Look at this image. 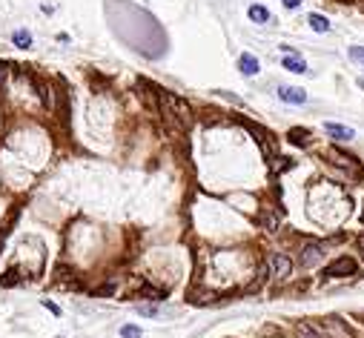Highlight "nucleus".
<instances>
[{
  "instance_id": "obj_10",
  "label": "nucleus",
  "mask_w": 364,
  "mask_h": 338,
  "mask_svg": "<svg viewBox=\"0 0 364 338\" xmlns=\"http://www.w3.org/2000/svg\"><path fill=\"white\" fill-rule=\"evenodd\" d=\"M247 15H249V20H252V23H270V20H273L270 9H267V6H261V3H252Z\"/></svg>"
},
{
  "instance_id": "obj_11",
  "label": "nucleus",
  "mask_w": 364,
  "mask_h": 338,
  "mask_svg": "<svg viewBox=\"0 0 364 338\" xmlns=\"http://www.w3.org/2000/svg\"><path fill=\"white\" fill-rule=\"evenodd\" d=\"M284 69L295 72V75H304V72H307V63H304V58H298L295 52H290L284 58Z\"/></svg>"
},
{
  "instance_id": "obj_2",
  "label": "nucleus",
  "mask_w": 364,
  "mask_h": 338,
  "mask_svg": "<svg viewBox=\"0 0 364 338\" xmlns=\"http://www.w3.org/2000/svg\"><path fill=\"white\" fill-rule=\"evenodd\" d=\"M355 272H358V261L350 258V255H341V258H336L324 269V278H350Z\"/></svg>"
},
{
  "instance_id": "obj_1",
  "label": "nucleus",
  "mask_w": 364,
  "mask_h": 338,
  "mask_svg": "<svg viewBox=\"0 0 364 338\" xmlns=\"http://www.w3.org/2000/svg\"><path fill=\"white\" fill-rule=\"evenodd\" d=\"M267 267H270V275L276 278V281H290L293 278V258L284 255V252H273L270 258H267Z\"/></svg>"
},
{
  "instance_id": "obj_23",
  "label": "nucleus",
  "mask_w": 364,
  "mask_h": 338,
  "mask_svg": "<svg viewBox=\"0 0 364 338\" xmlns=\"http://www.w3.org/2000/svg\"><path fill=\"white\" fill-rule=\"evenodd\" d=\"M358 249H361V258H364V235L358 238Z\"/></svg>"
},
{
  "instance_id": "obj_9",
  "label": "nucleus",
  "mask_w": 364,
  "mask_h": 338,
  "mask_svg": "<svg viewBox=\"0 0 364 338\" xmlns=\"http://www.w3.org/2000/svg\"><path fill=\"white\" fill-rule=\"evenodd\" d=\"M238 69H241V75H247V78H252V75H258V58L255 54H249V52H244L238 58Z\"/></svg>"
},
{
  "instance_id": "obj_6",
  "label": "nucleus",
  "mask_w": 364,
  "mask_h": 338,
  "mask_svg": "<svg viewBox=\"0 0 364 338\" xmlns=\"http://www.w3.org/2000/svg\"><path fill=\"white\" fill-rule=\"evenodd\" d=\"M293 332H295V338H327L324 335V329L316 327L313 321H295Z\"/></svg>"
},
{
  "instance_id": "obj_17",
  "label": "nucleus",
  "mask_w": 364,
  "mask_h": 338,
  "mask_svg": "<svg viewBox=\"0 0 364 338\" xmlns=\"http://www.w3.org/2000/svg\"><path fill=\"white\" fill-rule=\"evenodd\" d=\"M290 141L298 146H310V132L307 129H290Z\"/></svg>"
},
{
  "instance_id": "obj_13",
  "label": "nucleus",
  "mask_w": 364,
  "mask_h": 338,
  "mask_svg": "<svg viewBox=\"0 0 364 338\" xmlns=\"http://www.w3.org/2000/svg\"><path fill=\"white\" fill-rule=\"evenodd\" d=\"M307 23H310L316 32H321V35H324V32H330V20L324 18V15H319V12H313L310 18H307Z\"/></svg>"
},
{
  "instance_id": "obj_12",
  "label": "nucleus",
  "mask_w": 364,
  "mask_h": 338,
  "mask_svg": "<svg viewBox=\"0 0 364 338\" xmlns=\"http://www.w3.org/2000/svg\"><path fill=\"white\" fill-rule=\"evenodd\" d=\"M330 158L336 160L338 166H350V169H355V166H358V160H355L353 155H347V152L336 149V146H333V149H330Z\"/></svg>"
},
{
  "instance_id": "obj_21",
  "label": "nucleus",
  "mask_w": 364,
  "mask_h": 338,
  "mask_svg": "<svg viewBox=\"0 0 364 338\" xmlns=\"http://www.w3.org/2000/svg\"><path fill=\"white\" fill-rule=\"evenodd\" d=\"M281 3H284L287 9H298L301 6V0H281Z\"/></svg>"
},
{
  "instance_id": "obj_19",
  "label": "nucleus",
  "mask_w": 364,
  "mask_h": 338,
  "mask_svg": "<svg viewBox=\"0 0 364 338\" xmlns=\"http://www.w3.org/2000/svg\"><path fill=\"white\" fill-rule=\"evenodd\" d=\"M121 335H124V338H141V327L126 324V327H121Z\"/></svg>"
},
{
  "instance_id": "obj_8",
  "label": "nucleus",
  "mask_w": 364,
  "mask_h": 338,
  "mask_svg": "<svg viewBox=\"0 0 364 338\" xmlns=\"http://www.w3.org/2000/svg\"><path fill=\"white\" fill-rule=\"evenodd\" d=\"M324 132H327L333 141H353V138H355V132L350 129V126L333 124V121H327V124H324Z\"/></svg>"
},
{
  "instance_id": "obj_15",
  "label": "nucleus",
  "mask_w": 364,
  "mask_h": 338,
  "mask_svg": "<svg viewBox=\"0 0 364 338\" xmlns=\"http://www.w3.org/2000/svg\"><path fill=\"white\" fill-rule=\"evenodd\" d=\"M215 298H218V295L210 293V290H201V293H198V290H192V293H189V301H192V304H213Z\"/></svg>"
},
{
  "instance_id": "obj_22",
  "label": "nucleus",
  "mask_w": 364,
  "mask_h": 338,
  "mask_svg": "<svg viewBox=\"0 0 364 338\" xmlns=\"http://www.w3.org/2000/svg\"><path fill=\"white\" fill-rule=\"evenodd\" d=\"M43 307H46V310H52V312H55V315H61V310H58V307H55V304H52V301H43Z\"/></svg>"
},
{
  "instance_id": "obj_20",
  "label": "nucleus",
  "mask_w": 364,
  "mask_h": 338,
  "mask_svg": "<svg viewBox=\"0 0 364 338\" xmlns=\"http://www.w3.org/2000/svg\"><path fill=\"white\" fill-rule=\"evenodd\" d=\"M350 58L358 63H364V46H350Z\"/></svg>"
},
{
  "instance_id": "obj_5",
  "label": "nucleus",
  "mask_w": 364,
  "mask_h": 338,
  "mask_svg": "<svg viewBox=\"0 0 364 338\" xmlns=\"http://www.w3.org/2000/svg\"><path fill=\"white\" fill-rule=\"evenodd\" d=\"M278 98L284 100V103L301 106V103H307V92L298 89V86H278Z\"/></svg>"
},
{
  "instance_id": "obj_14",
  "label": "nucleus",
  "mask_w": 364,
  "mask_h": 338,
  "mask_svg": "<svg viewBox=\"0 0 364 338\" xmlns=\"http://www.w3.org/2000/svg\"><path fill=\"white\" fill-rule=\"evenodd\" d=\"M270 166H273V172L278 175V172H287V169H293V166H295V160H293V158H284V155H276Z\"/></svg>"
},
{
  "instance_id": "obj_16",
  "label": "nucleus",
  "mask_w": 364,
  "mask_h": 338,
  "mask_svg": "<svg viewBox=\"0 0 364 338\" xmlns=\"http://www.w3.org/2000/svg\"><path fill=\"white\" fill-rule=\"evenodd\" d=\"M12 43L18 46V49H29V46H32V35H29L26 29H18V32L12 35Z\"/></svg>"
},
{
  "instance_id": "obj_18",
  "label": "nucleus",
  "mask_w": 364,
  "mask_h": 338,
  "mask_svg": "<svg viewBox=\"0 0 364 338\" xmlns=\"http://www.w3.org/2000/svg\"><path fill=\"white\" fill-rule=\"evenodd\" d=\"M138 312H141V315H146V318H155V315H161V307H155V304H141V307H138Z\"/></svg>"
},
{
  "instance_id": "obj_7",
  "label": "nucleus",
  "mask_w": 364,
  "mask_h": 338,
  "mask_svg": "<svg viewBox=\"0 0 364 338\" xmlns=\"http://www.w3.org/2000/svg\"><path fill=\"white\" fill-rule=\"evenodd\" d=\"M258 223H261L267 232H278V227H281V218H278V212L273 209V206H264V209L258 212Z\"/></svg>"
},
{
  "instance_id": "obj_4",
  "label": "nucleus",
  "mask_w": 364,
  "mask_h": 338,
  "mask_svg": "<svg viewBox=\"0 0 364 338\" xmlns=\"http://www.w3.org/2000/svg\"><path fill=\"white\" fill-rule=\"evenodd\" d=\"M324 329H327L330 338H353V329L344 324V318H338V315H330L324 318Z\"/></svg>"
},
{
  "instance_id": "obj_24",
  "label": "nucleus",
  "mask_w": 364,
  "mask_h": 338,
  "mask_svg": "<svg viewBox=\"0 0 364 338\" xmlns=\"http://www.w3.org/2000/svg\"><path fill=\"white\" fill-rule=\"evenodd\" d=\"M361 223H364V209H361Z\"/></svg>"
},
{
  "instance_id": "obj_3",
  "label": "nucleus",
  "mask_w": 364,
  "mask_h": 338,
  "mask_svg": "<svg viewBox=\"0 0 364 338\" xmlns=\"http://www.w3.org/2000/svg\"><path fill=\"white\" fill-rule=\"evenodd\" d=\"M321 261H324V244L321 241H310V244H304L301 249V264L307 269L310 267H319Z\"/></svg>"
}]
</instances>
